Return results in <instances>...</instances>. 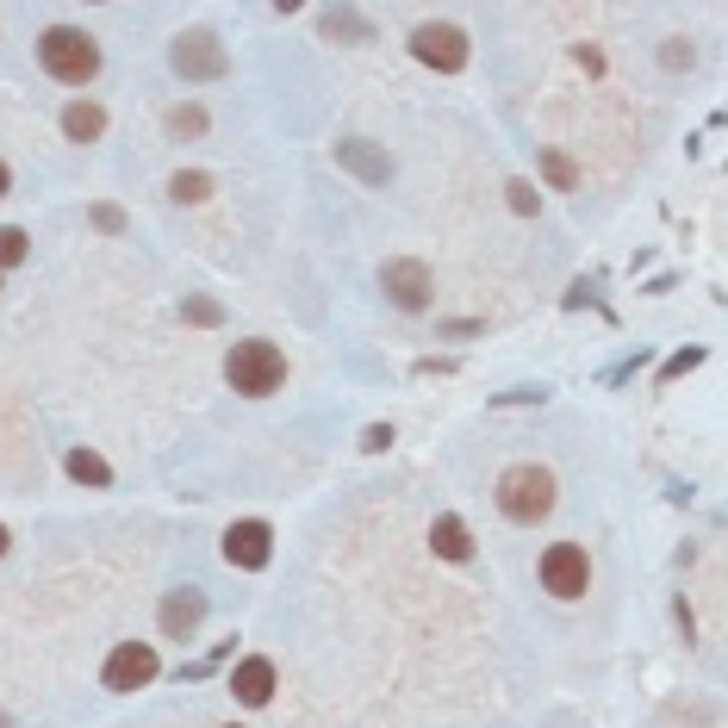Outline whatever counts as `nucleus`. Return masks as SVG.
I'll return each mask as SVG.
<instances>
[{
	"label": "nucleus",
	"instance_id": "obj_1",
	"mask_svg": "<svg viewBox=\"0 0 728 728\" xmlns=\"http://www.w3.org/2000/svg\"><path fill=\"white\" fill-rule=\"evenodd\" d=\"M499 511L511 523H542L555 511V474L536 467V460H517L499 474Z\"/></svg>",
	"mask_w": 728,
	"mask_h": 728
},
{
	"label": "nucleus",
	"instance_id": "obj_2",
	"mask_svg": "<svg viewBox=\"0 0 728 728\" xmlns=\"http://www.w3.org/2000/svg\"><path fill=\"white\" fill-rule=\"evenodd\" d=\"M38 62L57 81L81 88V81L100 76V44L88 38V32H76V25H57V32H44V38H38Z\"/></svg>",
	"mask_w": 728,
	"mask_h": 728
},
{
	"label": "nucleus",
	"instance_id": "obj_3",
	"mask_svg": "<svg viewBox=\"0 0 728 728\" xmlns=\"http://www.w3.org/2000/svg\"><path fill=\"white\" fill-rule=\"evenodd\" d=\"M225 380L237 386V393H250V399H269L274 386L287 380V355L274 343H237L225 355Z\"/></svg>",
	"mask_w": 728,
	"mask_h": 728
},
{
	"label": "nucleus",
	"instance_id": "obj_4",
	"mask_svg": "<svg viewBox=\"0 0 728 728\" xmlns=\"http://www.w3.org/2000/svg\"><path fill=\"white\" fill-rule=\"evenodd\" d=\"M169 62H174V76H181V81H218L230 69L225 44L212 38V32H187V38H174Z\"/></svg>",
	"mask_w": 728,
	"mask_h": 728
},
{
	"label": "nucleus",
	"instance_id": "obj_5",
	"mask_svg": "<svg viewBox=\"0 0 728 728\" xmlns=\"http://www.w3.org/2000/svg\"><path fill=\"white\" fill-rule=\"evenodd\" d=\"M411 57H418L423 69L455 76V69H467V32H455V25H418V32H411Z\"/></svg>",
	"mask_w": 728,
	"mask_h": 728
},
{
	"label": "nucleus",
	"instance_id": "obj_6",
	"mask_svg": "<svg viewBox=\"0 0 728 728\" xmlns=\"http://www.w3.org/2000/svg\"><path fill=\"white\" fill-rule=\"evenodd\" d=\"M542 585H548L555 598H585V585H592V560H585V548L555 542V548L542 555Z\"/></svg>",
	"mask_w": 728,
	"mask_h": 728
},
{
	"label": "nucleus",
	"instance_id": "obj_7",
	"mask_svg": "<svg viewBox=\"0 0 728 728\" xmlns=\"http://www.w3.org/2000/svg\"><path fill=\"white\" fill-rule=\"evenodd\" d=\"M162 672V660H156L150 641H125V648H113V660H106V691H144Z\"/></svg>",
	"mask_w": 728,
	"mask_h": 728
},
{
	"label": "nucleus",
	"instance_id": "obj_8",
	"mask_svg": "<svg viewBox=\"0 0 728 728\" xmlns=\"http://www.w3.org/2000/svg\"><path fill=\"white\" fill-rule=\"evenodd\" d=\"M269 555H274V530L269 523H230L225 530V560L230 567H243V573H262L269 567Z\"/></svg>",
	"mask_w": 728,
	"mask_h": 728
},
{
	"label": "nucleus",
	"instance_id": "obj_9",
	"mask_svg": "<svg viewBox=\"0 0 728 728\" xmlns=\"http://www.w3.org/2000/svg\"><path fill=\"white\" fill-rule=\"evenodd\" d=\"M380 287H386V299H393L399 311H423V306H430V269H423V262H386Z\"/></svg>",
	"mask_w": 728,
	"mask_h": 728
},
{
	"label": "nucleus",
	"instance_id": "obj_10",
	"mask_svg": "<svg viewBox=\"0 0 728 728\" xmlns=\"http://www.w3.org/2000/svg\"><path fill=\"white\" fill-rule=\"evenodd\" d=\"M230 697L237 704L262 709L274 697V660H262V653H250V660H237V672H230Z\"/></svg>",
	"mask_w": 728,
	"mask_h": 728
},
{
	"label": "nucleus",
	"instance_id": "obj_11",
	"mask_svg": "<svg viewBox=\"0 0 728 728\" xmlns=\"http://www.w3.org/2000/svg\"><path fill=\"white\" fill-rule=\"evenodd\" d=\"M200 616H206V598L193 592V585L162 598V635H193L200 629Z\"/></svg>",
	"mask_w": 728,
	"mask_h": 728
},
{
	"label": "nucleus",
	"instance_id": "obj_12",
	"mask_svg": "<svg viewBox=\"0 0 728 728\" xmlns=\"http://www.w3.org/2000/svg\"><path fill=\"white\" fill-rule=\"evenodd\" d=\"M337 162H343V169H355L362 181H386V174H393V162H386V156L367 144V137H349V144H337Z\"/></svg>",
	"mask_w": 728,
	"mask_h": 728
},
{
	"label": "nucleus",
	"instance_id": "obj_13",
	"mask_svg": "<svg viewBox=\"0 0 728 728\" xmlns=\"http://www.w3.org/2000/svg\"><path fill=\"white\" fill-rule=\"evenodd\" d=\"M430 548L442 560H474V536H467V523L460 517H436L430 523Z\"/></svg>",
	"mask_w": 728,
	"mask_h": 728
},
{
	"label": "nucleus",
	"instance_id": "obj_14",
	"mask_svg": "<svg viewBox=\"0 0 728 728\" xmlns=\"http://www.w3.org/2000/svg\"><path fill=\"white\" fill-rule=\"evenodd\" d=\"M62 132L76 137V144H94V137L106 132V113H100L94 100H69V106H62Z\"/></svg>",
	"mask_w": 728,
	"mask_h": 728
},
{
	"label": "nucleus",
	"instance_id": "obj_15",
	"mask_svg": "<svg viewBox=\"0 0 728 728\" xmlns=\"http://www.w3.org/2000/svg\"><path fill=\"white\" fill-rule=\"evenodd\" d=\"M325 38H349V44H367L374 38V25L355 13V7H330L325 13Z\"/></svg>",
	"mask_w": 728,
	"mask_h": 728
},
{
	"label": "nucleus",
	"instance_id": "obj_16",
	"mask_svg": "<svg viewBox=\"0 0 728 728\" xmlns=\"http://www.w3.org/2000/svg\"><path fill=\"white\" fill-rule=\"evenodd\" d=\"M62 467H69V479H81V486H113V467H106L94 448H69Z\"/></svg>",
	"mask_w": 728,
	"mask_h": 728
},
{
	"label": "nucleus",
	"instance_id": "obj_17",
	"mask_svg": "<svg viewBox=\"0 0 728 728\" xmlns=\"http://www.w3.org/2000/svg\"><path fill=\"white\" fill-rule=\"evenodd\" d=\"M169 193L181 200V206H200V200L212 193V174H200V169H181V174L169 181Z\"/></svg>",
	"mask_w": 728,
	"mask_h": 728
},
{
	"label": "nucleus",
	"instance_id": "obj_18",
	"mask_svg": "<svg viewBox=\"0 0 728 728\" xmlns=\"http://www.w3.org/2000/svg\"><path fill=\"white\" fill-rule=\"evenodd\" d=\"M25 250H32V237H25L20 225H7V230H0V269H20V262H25Z\"/></svg>",
	"mask_w": 728,
	"mask_h": 728
},
{
	"label": "nucleus",
	"instance_id": "obj_19",
	"mask_svg": "<svg viewBox=\"0 0 728 728\" xmlns=\"http://www.w3.org/2000/svg\"><path fill=\"white\" fill-rule=\"evenodd\" d=\"M169 132L174 137H200V132H206V113H200V106H174V113H169Z\"/></svg>",
	"mask_w": 728,
	"mask_h": 728
},
{
	"label": "nucleus",
	"instance_id": "obj_20",
	"mask_svg": "<svg viewBox=\"0 0 728 728\" xmlns=\"http://www.w3.org/2000/svg\"><path fill=\"white\" fill-rule=\"evenodd\" d=\"M542 174H548L555 187H579V169H573V162H567V156H555V150L542 156Z\"/></svg>",
	"mask_w": 728,
	"mask_h": 728
},
{
	"label": "nucleus",
	"instance_id": "obj_21",
	"mask_svg": "<svg viewBox=\"0 0 728 728\" xmlns=\"http://www.w3.org/2000/svg\"><path fill=\"white\" fill-rule=\"evenodd\" d=\"M181 311H187L193 325H225V306H218V299H187Z\"/></svg>",
	"mask_w": 728,
	"mask_h": 728
},
{
	"label": "nucleus",
	"instance_id": "obj_22",
	"mask_svg": "<svg viewBox=\"0 0 728 728\" xmlns=\"http://www.w3.org/2000/svg\"><path fill=\"white\" fill-rule=\"evenodd\" d=\"M504 193H511V212H536V206H542V193L530 187V181H511Z\"/></svg>",
	"mask_w": 728,
	"mask_h": 728
},
{
	"label": "nucleus",
	"instance_id": "obj_23",
	"mask_svg": "<svg viewBox=\"0 0 728 728\" xmlns=\"http://www.w3.org/2000/svg\"><path fill=\"white\" fill-rule=\"evenodd\" d=\"M362 448H367V455L393 448V423H367V430H362Z\"/></svg>",
	"mask_w": 728,
	"mask_h": 728
},
{
	"label": "nucleus",
	"instance_id": "obj_24",
	"mask_svg": "<svg viewBox=\"0 0 728 728\" xmlns=\"http://www.w3.org/2000/svg\"><path fill=\"white\" fill-rule=\"evenodd\" d=\"M697 362H704V349H685V355H672V362L660 367V374H667V380H679V374H691Z\"/></svg>",
	"mask_w": 728,
	"mask_h": 728
},
{
	"label": "nucleus",
	"instance_id": "obj_25",
	"mask_svg": "<svg viewBox=\"0 0 728 728\" xmlns=\"http://www.w3.org/2000/svg\"><path fill=\"white\" fill-rule=\"evenodd\" d=\"M94 225L106 230V237H118V230H125V212H118V206H94Z\"/></svg>",
	"mask_w": 728,
	"mask_h": 728
},
{
	"label": "nucleus",
	"instance_id": "obj_26",
	"mask_svg": "<svg viewBox=\"0 0 728 728\" xmlns=\"http://www.w3.org/2000/svg\"><path fill=\"white\" fill-rule=\"evenodd\" d=\"M660 57H667V69H685V62H691V44H679V38H672L667 50H660Z\"/></svg>",
	"mask_w": 728,
	"mask_h": 728
},
{
	"label": "nucleus",
	"instance_id": "obj_27",
	"mask_svg": "<svg viewBox=\"0 0 728 728\" xmlns=\"http://www.w3.org/2000/svg\"><path fill=\"white\" fill-rule=\"evenodd\" d=\"M7 187H13V174H7V162H0V200H7Z\"/></svg>",
	"mask_w": 728,
	"mask_h": 728
},
{
	"label": "nucleus",
	"instance_id": "obj_28",
	"mask_svg": "<svg viewBox=\"0 0 728 728\" xmlns=\"http://www.w3.org/2000/svg\"><path fill=\"white\" fill-rule=\"evenodd\" d=\"M0 555H7V530H0Z\"/></svg>",
	"mask_w": 728,
	"mask_h": 728
},
{
	"label": "nucleus",
	"instance_id": "obj_29",
	"mask_svg": "<svg viewBox=\"0 0 728 728\" xmlns=\"http://www.w3.org/2000/svg\"><path fill=\"white\" fill-rule=\"evenodd\" d=\"M230 728H237V723H230Z\"/></svg>",
	"mask_w": 728,
	"mask_h": 728
}]
</instances>
